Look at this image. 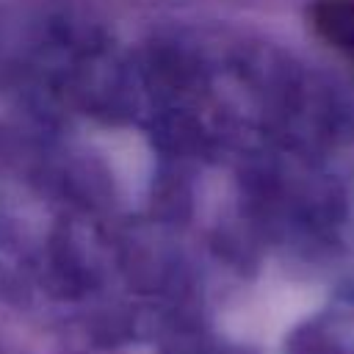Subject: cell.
<instances>
[{"instance_id": "cell-1", "label": "cell", "mask_w": 354, "mask_h": 354, "mask_svg": "<svg viewBox=\"0 0 354 354\" xmlns=\"http://www.w3.org/2000/svg\"><path fill=\"white\" fill-rule=\"evenodd\" d=\"M310 19L318 36L354 64V0H318Z\"/></svg>"}]
</instances>
